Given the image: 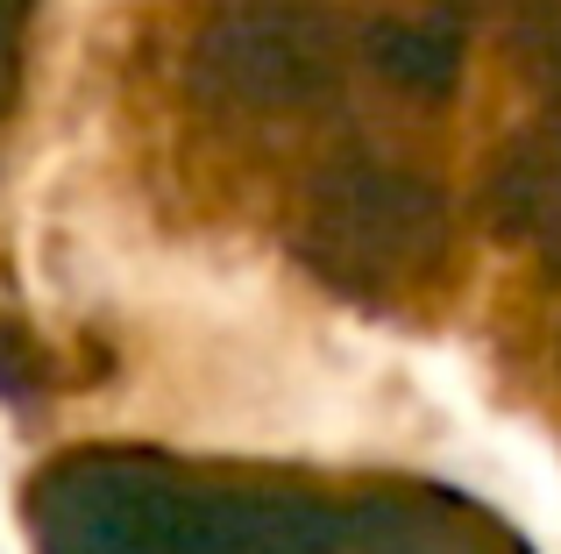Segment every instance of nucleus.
Wrapping results in <instances>:
<instances>
[{
    "label": "nucleus",
    "mask_w": 561,
    "mask_h": 554,
    "mask_svg": "<svg viewBox=\"0 0 561 554\" xmlns=\"http://www.w3.org/2000/svg\"><path fill=\"white\" fill-rule=\"evenodd\" d=\"M43 554H328V505L299 490H234L157 455H85L36 498Z\"/></svg>",
    "instance_id": "f257e3e1"
},
{
    "label": "nucleus",
    "mask_w": 561,
    "mask_h": 554,
    "mask_svg": "<svg viewBox=\"0 0 561 554\" xmlns=\"http://www.w3.org/2000/svg\"><path fill=\"white\" fill-rule=\"evenodd\" d=\"M313 228L342 242V264H377V270H412L440 250V193L412 171H356L313 207Z\"/></svg>",
    "instance_id": "f03ea898"
},
{
    "label": "nucleus",
    "mask_w": 561,
    "mask_h": 554,
    "mask_svg": "<svg viewBox=\"0 0 561 554\" xmlns=\"http://www.w3.org/2000/svg\"><path fill=\"white\" fill-rule=\"evenodd\" d=\"M214 57L228 65V85L242 100H285V93H306V79L320 65V43L306 28V14L263 8V14H242L214 43Z\"/></svg>",
    "instance_id": "7ed1b4c3"
},
{
    "label": "nucleus",
    "mask_w": 561,
    "mask_h": 554,
    "mask_svg": "<svg viewBox=\"0 0 561 554\" xmlns=\"http://www.w3.org/2000/svg\"><path fill=\"white\" fill-rule=\"evenodd\" d=\"M383 65L398 71L405 85H420V93H434V85H448L455 71V50L440 36H426V28H383Z\"/></svg>",
    "instance_id": "20e7f679"
}]
</instances>
